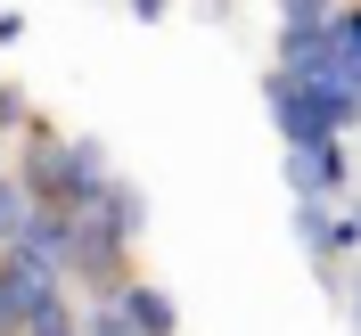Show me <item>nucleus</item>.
Segmentation results:
<instances>
[{
    "label": "nucleus",
    "mask_w": 361,
    "mask_h": 336,
    "mask_svg": "<svg viewBox=\"0 0 361 336\" xmlns=\"http://www.w3.org/2000/svg\"><path fill=\"white\" fill-rule=\"evenodd\" d=\"M353 295H361V287H353ZM353 320H361V304H353Z\"/></svg>",
    "instance_id": "6"
},
{
    "label": "nucleus",
    "mask_w": 361,
    "mask_h": 336,
    "mask_svg": "<svg viewBox=\"0 0 361 336\" xmlns=\"http://www.w3.org/2000/svg\"><path fill=\"white\" fill-rule=\"evenodd\" d=\"M271 115H279L288 148H329L345 115H361V99L337 74H279V82H271Z\"/></svg>",
    "instance_id": "1"
},
{
    "label": "nucleus",
    "mask_w": 361,
    "mask_h": 336,
    "mask_svg": "<svg viewBox=\"0 0 361 336\" xmlns=\"http://www.w3.org/2000/svg\"><path fill=\"white\" fill-rule=\"evenodd\" d=\"M288 180H295V197H304V205H320V189H337V180H345L337 139H329V148H288Z\"/></svg>",
    "instance_id": "2"
},
{
    "label": "nucleus",
    "mask_w": 361,
    "mask_h": 336,
    "mask_svg": "<svg viewBox=\"0 0 361 336\" xmlns=\"http://www.w3.org/2000/svg\"><path fill=\"white\" fill-rule=\"evenodd\" d=\"M295 230H304V247H312V254H329V247H353V238H361V222H329L320 205H295Z\"/></svg>",
    "instance_id": "4"
},
{
    "label": "nucleus",
    "mask_w": 361,
    "mask_h": 336,
    "mask_svg": "<svg viewBox=\"0 0 361 336\" xmlns=\"http://www.w3.org/2000/svg\"><path fill=\"white\" fill-rule=\"evenodd\" d=\"M115 312H123V328H132V336H173V304H164L157 287H123Z\"/></svg>",
    "instance_id": "3"
},
{
    "label": "nucleus",
    "mask_w": 361,
    "mask_h": 336,
    "mask_svg": "<svg viewBox=\"0 0 361 336\" xmlns=\"http://www.w3.org/2000/svg\"><path fill=\"white\" fill-rule=\"evenodd\" d=\"M25 230H33V197H25V180H0V247H17Z\"/></svg>",
    "instance_id": "5"
}]
</instances>
